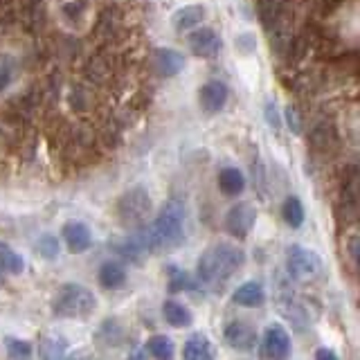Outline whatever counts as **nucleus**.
<instances>
[{
  "mask_svg": "<svg viewBox=\"0 0 360 360\" xmlns=\"http://www.w3.org/2000/svg\"><path fill=\"white\" fill-rule=\"evenodd\" d=\"M236 45H239V48H241L243 52L255 50V41H252L250 34H243V37H239V41H236Z\"/></svg>",
  "mask_w": 360,
  "mask_h": 360,
  "instance_id": "31",
  "label": "nucleus"
},
{
  "mask_svg": "<svg viewBox=\"0 0 360 360\" xmlns=\"http://www.w3.org/2000/svg\"><path fill=\"white\" fill-rule=\"evenodd\" d=\"M90 37L95 39L99 50H110L115 52L117 48H127L129 45V16L127 9L117 3H108L99 9V14L93 22Z\"/></svg>",
  "mask_w": 360,
  "mask_h": 360,
  "instance_id": "3",
  "label": "nucleus"
},
{
  "mask_svg": "<svg viewBox=\"0 0 360 360\" xmlns=\"http://www.w3.org/2000/svg\"><path fill=\"white\" fill-rule=\"evenodd\" d=\"M243 250L230 243H217L207 248L198 259V279L207 286H219L230 279L243 264Z\"/></svg>",
  "mask_w": 360,
  "mask_h": 360,
  "instance_id": "2",
  "label": "nucleus"
},
{
  "mask_svg": "<svg viewBox=\"0 0 360 360\" xmlns=\"http://www.w3.org/2000/svg\"><path fill=\"white\" fill-rule=\"evenodd\" d=\"M347 245H349V252H352V262L358 264V234H354Z\"/></svg>",
  "mask_w": 360,
  "mask_h": 360,
  "instance_id": "33",
  "label": "nucleus"
},
{
  "mask_svg": "<svg viewBox=\"0 0 360 360\" xmlns=\"http://www.w3.org/2000/svg\"><path fill=\"white\" fill-rule=\"evenodd\" d=\"M7 352L11 354V358L27 360V358L32 356V347H30L27 342L14 340V338H7Z\"/></svg>",
  "mask_w": 360,
  "mask_h": 360,
  "instance_id": "28",
  "label": "nucleus"
},
{
  "mask_svg": "<svg viewBox=\"0 0 360 360\" xmlns=\"http://www.w3.org/2000/svg\"><path fill=\"white\" fill-rule=\"evenodd\" d=\"M228 97H230L228 86L223 82H217V79H212V82H207L200 88V106L205 112H210V115L223 110L225 104H228Z\"/></svg>",
  "mask_w": 360,
  "mask_h": 360,
  "instance_id": "12",
  "label": "nucleus"
},
{
  "mask_svg": "<svg viewBox=\"0 0 360 360\" xmlns=\"http://www.w3.org/2000/svg\"><path fill=\"white\" fill-rule=\"evenodd\" d=\"M99 281L104 288H122L127 281V268L120 262H106L99 268Z\"/></svg>",
  "mask_w": 360,
  "mask_h": 360,
  "instance_id": "21",
  "label": "nucleus"
},
{
  "mask_svg": "<svg viewBox=\"0 0 360 360\" xmlns=\"http://www.w3.org/2000/svg\"><path fill=\"white\" fill-rule=\"evenodd\" d=\"M169 275H172V284H169V290H187L194 286V281L189 279L187 273H183V270L178 268H169Z\"/></svg>",
  "mask_w": 360,
  "mask_h": 360,
  "instance_id": "27",
  "label": "nucleus"
},
{
  "mask_svg": "<svg viewBox=\"0 0 360 360\" xmlns=\"http://www.w3.org/2000/svg\"><path fill=\"white\" fill-rule=\"evenodd\" d=\"M63 239H65L68 250L70 252H75V255L86 252L90 248V230L84 223L70 221V223H65V228H63Z\"/></svg>",
  "mask_w": 360,
  "mask_h": 360,
  "instance_id": "15",
  "label": "nucleus"
},
{
  "mask_svg": "<svg viewBox=\"0 0 360 360\" xmlns=\"http://www.w3.org/2000/svg\"><path fill=\"white\" fill-rule=\"evenodd\" d=\"M266 117H268V124H273L275 129H279V120H277V115H275V106H268Z\"/></svg>",
  "mask_w": 360,
  "mask_h": 360,
  "instance_id": "35",
  "label": "nucleus"
},
{
  "mask_svg": "<svg viewBox=\"0 0 360 360\" xmlns=\"http://www.w3.org/2000/svg\"><path fill=\"white\" fill-rule=\"evenodd\" d=\"M162 313H165V320L172 326H176V329H183V326H189L191 322H194L191 311L176 300H167L165 307H162Z\"/></svg>",
  "mask_w": 360,
  "mask_h": 360,
  "instance_id": "20",
  "label": "nucleus"
},
{
  "mask_svg": "<svg viewBox=\"0 0 360 360\" xmlns=\"http://www.w3.org/2000/svg\"><path fill=\"white\" fill-rule=\"evenodd\" d=\"M22 257L18 252H14L7 243H0V270H5V273H11V275H18L22 273Z\"/></svg>",
  "mask_w": 360,
  "mask_h": 360,
  "instance_id": "22",
  "label": "nucleus"
},
{
  "mask_svg": "<svg viewBox=\"0 0 360 360\" xmlns=\"http://www.w3.org/2000/svg\"><path fill=\"white\" fill-rule=\"evenodd\" d=\"M90 0H70V3L61 5V14L68 22H79L88 11Z\"/></svg>",
  "mask_w": 360,
  "mask_h": 360,
  "instance_id": "25",
  "label": "nucleus"
},
{
  "mask_svg": "<svg viewBox=\"0 0 360 360\" xmlns=\"http://www.w3.org/2000/svg\"><path fill=\"white\" fill-rule=\"evenodd\" d=\"M39 252L45 259H54L56 257V252H59V243H56L54 236H43V239H39Z\"/></svg>",
  "mask_w": 360,
  "mask_h": 360,
  "instance_id": "30",
  "label": "nucleus"
},
{
  "mask_svg": "<svg viewBox=\"0 0 360 360\" xmlns=\"http://www.w3.org/2000/svg\"><path fill=\"white\" fill-rule=\"evenodd\" d=\"M144 243L151 252H169L185 239V205L183 200L172 198L155 217L149 228L142 230Z\"/></svg>",
  "mask_w": 360,
  "mask_h": 360,
  "instance_id": "1",
  "label": "nucleus"
},
{
  "mask_svg": "<svg viewBox=\"0 0 360 360\" xmlns=\"http://www.w3.org/2000/svg\"><path fill=\"white\" fill-rule=\"evenodd\" d=\"M288 275L295 281H313L322 275V259L309 248L292 245L286 255Z\"/></svg>",
  "mask_w": 360,
  "mask_h": 360,
  "instance_id": "6",
  "label": "nucleus"
},
{
  "mask_svg": "<svg viewBox=\"0 0 360 360\" xmlns=\"http://www.w3.org/2000/svg\"><path fill=\"white\" fill-rule=\"evenodd\" d=\"M281 214H284V221L290 225V228H300V225L304 223V207H302L300 198H295V196H288L284 200Z\"/></svg>",
  "mask_w": 360,
  "mask_h": 360,
  "instance_id": "24",
  "label": "nucleus"
},
{
  "mask_svg": "<svg viewBox=\"0 0 360 360\" xmlns=\"http://www.w3.org/2000/svg\"><path fill=\"white\" fill-rule=\"evenodd\" d=\"M225 342L239 352H250L257 345V331L248 322H232L225 326Z\"/></svg>",
  "mask_w": 360,
  "mask_h": 360,
  "instance_id": "13",
  "label": "nucleus"
},
{
  "mask_svg": "<svg viewBox=\"0 0 360 360\" xmlns=\"http://www.w3.org/2000/svg\"><path fill=\"white\" fill-rule=\"evenodd\" d=\"M202 18H205V9H202V5H187L176 11L172 22H174L176 32H189V30L198 27Z\"/></svg>",
  "mask_w": 360,
  "mask_h": 360,
  "instance_id": "16",
  "label": "nucleus"
},
{
  "mask_svg": "<svg viewBox=\"0 0 360 360\" xmlns=\"http://www.w3.org/2000/svg\"><path fill=\"white\" fill-rule=\"evenodd\" d=\"M315 360H338V356L331 352V349H318V354H315Z\"/></svg>",
  "mask_w": 360,
  "mask_h": 360,
  "instance_id": "34",
  "label": "nucleus"
},
{
  "mask_svg": "<svg viewBox=\"0 0 360 360\" xmlns=\"http://www.w3.org/2000/svg\"><path fill=\"white\" fill-rule=\"evenodd\" d=\"M97 300L93 290H88L82 284H65L56 290L52 300V311L59 318H88L95 311Z\"/></svg>",
  "mask_w": 360,
  "mask_h": 360,
  "instance_id": "4",
  "label": "nucleus"
},
{
  "mask_svg": "<svg viewBox=\"0 0 360 360\" xmlns=\"http://www.w3.org/2000/svg\"><path fill=\"white\" fill-rule=\"evenodd\" d=\"M255 221H257L255 207L250 202H239V205H234L228 212V217H225V228H228V232L236 236V239H243V236L250 234Z\"/></svg>",
  "mask_w": 360,
  "mask_h": 360,
  "instance_id": "8",
  "label": "nucleus"
},
{
  "mask_svg": "<svg viewBox=\"0 0 360 360\" xmlns=\"http://www.w3.org/2000/svg\"><path fill=\"white\" fill-rule=\"evenodd\" d=\"M183 358L185 360H214V349L205 335L196 333L185 342Z\"/></svg>",
  "mask_w": 360,
  "mask_h": 360,
  "instance_id": "18",
  "label": "nucleus"
},
{
  "mask_svg": "<svg viewBox=\"0 0 360 360\" xmlns=\"http://www.w3.org/2000/svg\"><path fill=\"white\" fill-rule=\"evenodd\" d=\"M286 120H288V127L295 131V133H300V120H297V112H295V108H288L286 110Z\"/></svg>",
  "mask_w": 360,
  "mask_h": 360,
  "instance_id": "32",
  "label": "nucleus"
},
{
  "mask_svg": "<svg viewBox=\"0 0 360 360\" xmlns=\"http://www.w3.org/2000/svg\"><path fill=\"white\" fill-rule=\"evenodd\" d=\"M264 300H266V292L259 281H248V284L234 290V302L239 304V307L255 309V307H262Z\"/></svg>",
  "mask_w": 360,
  "mask_h": 360,
  "instance_id": "17",
  "label": "nucleus"
},
{
  "mask_svg": "<svg viewBox=\"0 0 360 360\" xmlns=\"http://www.w3.org/2000/svg\"><path fill=\"white\" fill-rule=\"evenodd\" d=\"M264 354L266 360H288L290 356V338L284 326L273 324L264 335Z\"/></svg>",
  "mask_w": 360,
  "mask_h": 360,
  "instance_id": "9",
  "label": "nucleus"
},
{
  "mask_svg": "<svg viewBox=\"0 0 360 360\" xmlns=\"http://www.w3.org/2000/svg\"><path fill=\"white\" fill-rule=\"evenodd\" d=\"M14 72H16V63L11 61V56H3L0 59V93L7 90V86L14 82Z\"/></svg>",
  "mask_w": 360,
  "mask_h": 360,
  "instance_id": "26",
  "label": "nucleus"
},
{
  "mask_svg": "<svg viewBox=\"0 0 360 360\" xmlns=\"http://www.w3.org/2000/svg\"><path fill=\"white\" fill-rule=\"evenodd\" d=\"M153 68L160 77H176L183 70V54H178L172 48H160L153 52Z\"/></svg>",
  "mask_w": 360,
  "mask_h": 360,
  "instance_id": "14",
  "label": "nucleus"
},
{
  "mask_svg": "<svg viewBox=\"0 0 360 360\" xmlns=\"http://www.w3.org/2000/svg\"><path fill=\"white\" fill-rule=\"evenodd\" d=\"M151 212V196L144 187L124 191L117 200V217L124 225H142Z\"/></svg>",
  "mask_w": 360,
  "mask_h": 360,
  "instance_id": "5",
  "label": "nucleus"
},
{
  "mask_svg": "<svg viewBox=\"0 0 360 360\" xmlns=\"http://www.w3.org/2000/svg\"><path fill=\"white\" fill-rule=\"evenodd\" d=\"M219 187L225 196H236V194H241L243 187H245V178L243 174L239 172V169H234V167H225L221 169V174H219Z\"/></svg>",
  "mask_w": 360,
  "mask_h": 360,
  "instance_id": "19",
  "label": "nucleus"
},
{
  "mask_svg": "<svg viewBox=\"0 0 360 360\" xmlns=\"http://www.w3.org/2000/svg\"><path fill=\"white\" fill-rule=\"evenodd\" d=\"M0 273H3V270H0Z\"/></svg>",
  "mask_w": 360,
  "mask_h": 360,
  "instance_id": "36",
  "label": "nucleus"
},
{
  "mask_svg": "<svg viewBox=\"0 0 360 360\" xmlns=\"http://www.w3.org/2000/svg\"><path fill=\"white\" fill-rule=\"evenodd\" d=\"M309 142L315 151L320 153H329L338 146V129L331 120H318L313 122V127L309 131Z\"/></svg>",
  "mask_w": 360,
  "mask_h": 360,
  "instance_id": "10",
  "label": "nucleus"
},
{
  "mask_svg": "<svg viewBox=\"0 0 360 360\" xmlns=\"http://www.w3.org/2000/svg\"><path fill=\"white\" fill-rule=\"evenodd\" d=\"M189 52L198 59H214L221 52V39L219 34L210 27H198L187 37Z\"/></svg>",
  "mask_w": 360,
  "mask_h": 360,
  "instance_id": "7",
  "label": "nucleus"
},
{
  "mask_svg": "<svg viewBox=\"0 0 360 360\" xmlns=\"http://www.w3.org/2000/svg\"><path fill=\"white\" fill-rule=\"evenodd\" d=\"M149 354L155 360H174L176 347H174V342L169 340L167 335H153L151 340H149Z\"/></svg>",
  "mask_w": 360,
  "mask_h": 360,
  "instance_id": "23",
  "label": "nucleus"
},
{
  "mask_svg": "<svg viewBox=\"0 0 360 360\" xmlns=\"http://www.w3.org/2000/svg\"><path fill=\"white\" fill-rule=\"evenodd\" d=\"M63 356V345L56 342V340H43L41 347V358L45 360H61Z\"/></svg>",
  "mask_w": 360,
  "mask_h": 360,
  "instance_id": "29",
  "label": "nucleus"
},
{
  "mask_svg": "<svg viewBox=\"0 0 360 360\" xmlns=\"http://www.w3.org/2000/svg\"><path fill=\"white\" fill-rule=\"evenodd\" d=\"M340 212L345 214V223H356L358 219V169L352 167L342 183Z\"/></svg>",
  "mask_w": 360,
  "mask_h": 360,
  "instance_id": "11",
  "label": "nucleus"
}]
</instances>
